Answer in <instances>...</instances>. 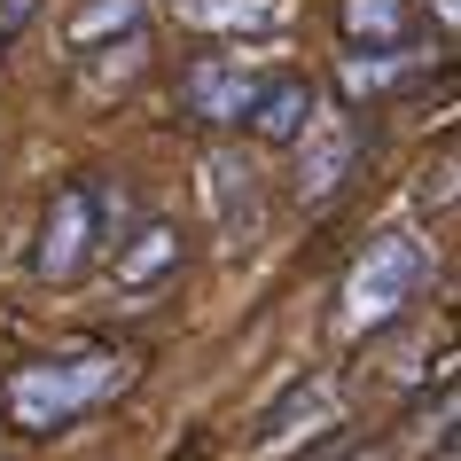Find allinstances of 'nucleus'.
<instances>
[{
  "mask_svg": "<svg viewBox=\"0 0 461 461\" xmlns=\"http://www.w3.org/2000/svg\"><path fill=\"white\" fill-rule=\"evenodd\" d=\"M118 384H125V360H110V352L24 360V367H8V384H0V414L24 438H48V430H63V422H78L86 407H102Z\"/></svg>",
  "mask_w": 461,
  "mask_h": 461,
  "instance_id": "f257e3e1",
  "label": "nucleus"
},
{
  "mask_svg": "<svg viewBox=\"0 0 461 461\" xmlns=\"http://www.w3.org/2000/svg\"><path fill=\"white\" fill-rule=\"evenodd\" d=\"M430 282V243L422 235H407V227H391V235H375V243L352 258V274H344V329L352 337H367V329H384V321H399L414 305V290Z\"/></svg>",
  "mask_w": 461,
  "mask_h": 461,
  "instance_id": "f03ea898",
  "label": "nucleus"
},
{
  "mask_svg": "<svg viewBox=\"0 0 461 461\" xmlns=\"http://www.w3.org/2000/svg\"><path fill=\"white\" fill-rule=\"evenodd\" d=\"M95 258H102V195L86 180H71V188H55L48 219H40L32 267H40V282H78Z\"/></svg>",
  "mask_w": 461,
  "mask_h": 461,
  "instance_id": "7ed1b4c3",
  "label": "nucleus"
},
{
  "mask_svg": "<svg viewBox=\"0 0 461 461\" xmlns=\"http://www.w3.org/2000/svg\"><path fill=\"white\" fill-rule=\"evenodd\" d=\"M203 203H212V227L227 250H243L258 235V172H250L243 149H212L203 157Z\"/></svg>",
  "mask_w": 461,
  "mask_h": 461,
  "instance_id": "20e7f679",
  "label": "nucleus"
},
{
  "mask_svg": "<svg viewBox=\"0 0 461 461\" xmlns=\"http://www.w3.org/2000/svg\"><path fill=\"white\" fill-rule=\"evenodd\" d=\"M258 86H267V71L243 63V55H203V63H188V78H180V95H188V110L203 125H243V110L258 102Z\"/></svg>",
  "mask_w": 461,
  "mask_h": 461,
  "instance_id": "39448f33",
  "label": "nucleus"
},
{
  "mask_svg": "<svg viewBox=\"0 0 461 461\" xmlns=\"http://www.w3.org/2000/svg\"><path fill=\"white\" fill-rule=\"evenodd\" d=\"M180 250H188L180 219H141V227H133V235H118V250H110V282H118L125 297L165 290L172 274H180Z\"/></svg>",
  "mask_w": 461,
  "mask_h": 461,
  "instance_id": "423d86ee",
  "label": "nucleus"
},
{
  "mask_svg": "<svg viewBox=\"0 0 461 461\" xmlns=\"http://www.w3.org/2000/svg\"><path fill=\"white\" fill-rule=\"evenodd\" d=\"M290 149H297V195L305 203H329L352 180V165H360V125L352 118H313Z\"/></svg>",
  "mask_w": 461,
  "mask_h": 461,
  "instance_id": "0eeeda50",
  "label": "nucleus"
},
{
  "mask_svg": "<svg viewBox=\"0 0 461 461\" xmlns=\"http://www.w3.org/2000/svg\"><path fill=\"white\" fill-rule=\"evenodd\" d=\"M329 422H337V391H329V384L313 375V384H297L290 399H282V407L267 414V430H258V446H250V454H258V461H274V454H290L297 438H321Z\"/></svg>",
  "mask_w": 461,
  "mask_h": 461,
  "instance_id": "6e6552de",
  "label": "nucleus"
},
{
  "mask_svg": "<svg viewBox=\"0 0 461 461\" xmlns=\"http://www.w3.org/2000/svg\"><path fill=\"white\" fill-rule=\"evenodd\" d=\"M313 118H321V95L305 86V78H267V86H258V102L243 110V125L258 133V141H274V149H290Z\"/></svg>",
  "mask_w": 461,
  "mask_h": 461,
  "instance_id": "1a4fd4ad",
  "label": "nucleus"
},
{
  "mask_svg": "<svg viewBox=\"0 0 461 461\" xmlns=\"http://www.w3.org/2000/svg\"><path fill=\"white\" fill-rule=\"evenodd\" d=\"M180 24L188 32H282L290 8L282 0H180Z\"/></svg>",
  "mask_w": 461,
  "mask_h": 461,
  "instance_id": "9d476101",
  "label": "nucleus"
},
{
  "mask_svg": "<svg viewBox=\"0 0 461 461\" xmlns=\"http://www.w3.org/2000/svg\"><path fill=\"white\" fill-rule=\"evenodd\" d=\"M414 71H422V55H407V48H360V55H344V63H337V86L360 102V95H391V86H407Z\"/></svg>",
  "mask_w": 461,
  "mask_h": 461,
  "instance_id": "9b49d317",
  "label": "nucleus"
},
{
  "mask_svg": "<svg viewBox=\"0 0 461 461\" xmlns=\"http://www.w3.org/2000/svg\"><path fill=\"white\" fill-rule=\"evenodd\" d=\"M352 48H407V0H337Z\"/></svg>",
  "mask_w": 461,
  "mask_h": 461,
  "instance_id": "f8f14e48",
  "label": "nucleus"
},
{
  "mask_svg": "<svg viewBox=\"0 0 461 461\" xmlns=\"http://www.w3.org/2000/svg\"><path fill=\"white\" fill-rule=\"evenodd\" d=\"M141 16H149V0H86L63 40L86 55V48H110V40H133V32H141Z\"/></svg>",
  "mask_w": 461,
  "mask_h": 461,
  "instance_id": "ddd939ff",
  "label": "nucleus"
},
{
  "mask_svg": "<svg viewBox=\"0 0 461 461\" xmlns=\"http://www.w3.org/2000/svg\"><path fill=\"white\" fill-rule=\"evenodd\" d=\"M32 8H40V0H0V32H8V24H24Z\"/></svg>",
  "mask_w": 461,
  "mask_h": 461,
  "instance_id": "4468645a",
  "label": "nucleus"
},
{
  "mask_svg": "<svg viewBox=\"0 0 461 461\" xmlns=\"http://www.w3.org/2000/svg\"><path fill=\"white\" fill-rule=\"evenodd\" d=\"M438 24H446V32L461 24V0H438Z\"/></svg>",
  "mask_w": 461,
  "mask_h": 461,
  "instance_id": "2eb2a0df",
  "label": "nucleus"
},
{
  "mask_svg": "<svg viewBox=\"0 0 461 461\" xmlns=\"http://www.w3.org/2000/svg\"><path fill=\"white\" fill-rule=\"evenodd\" d=\"M0 40H8V32H0Z\"/></svg>",
  "mask_w": 461,
  "mask_h": 461,
  "instance_id": "dca6fc26",
  "label": "nucleus"
}]
</instances>
